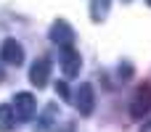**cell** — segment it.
<instances>
[{"label": "cell", "mask_w": 151, "mask_h": 132, "mask_svg": "<svg viewBox=\"0 0 151 132\" xmlns=\"http://www.w3.org/2000/svg\"><path fill=\"white\" fill-rule=\"evenodd\" d=\"M13 111H16V119H21V122L35 119V111H37L35 95L32 93H16L13 95Z\"/></svg>", "instance_id": "cell-1"}, {"label": "cell", "mask_w": 151, "mask_h": 132, "mask_svg": "<svg viewBox=\"0 0 151 132\" xmlns=\"http://www.w3.org/2000/svg\"><path fill=\"white\" fill-rule=\"evenodd\" d=\"M74 106H77V111H80L82 116H90V114H93V108H96V90H93L90 82H82V85L77 87Z\"/></svg>", "instance_id": "cell-2"}, {"label": "cell", "mask_w": 151, "mask_h": 132, "mask_svg": "<svg viewBox=\"0 0 151 132\" xmlns=\"http://www.w3.org/2000/svg\"><path fill=\"white\" fill-rule=\"evenodd\" d=\"M61 69H64V77H66V79L77 77L80 69H82V58H80V53H77L72 45L61 48Z\"/></svg>", "instance_id": "cell-3"}, {"label": "cell", "mask_w": 151, "mask_h": 132, "mask_svg": "<svg viewBox=\"0 0 151 132\" xmlns=\"http://www.w3.org/2000/svg\"><path fill=\"white\" fill-rule=\"evenodd\" d=\"M149 111H151V85H141L138 93H135V98H133V103H130V114L135 119H141Z\"/></svg>", "instance_id": "cell-4"}, {"label": "cell", "mask_w": 151, "mask_h": 132, "mask_svg": "<svg viewBox=\"0 0 151 132\" xmlns=\"http://www.w3.org/2000/svg\"><path fill=\"white\" fill-rule=\"evenodd\" d=\"M0 61H3V64H11V66H19V64L24 61V48H21L13 37L3 40V45H0Z\"/></svg>", "instance_id": "cell-5"}, {"label": "cell", "mask_w": 151, "mask_h": 132, "mask_svg": "<svg viewBox=\"0 0 151 132\" xmlns=\"http://www.w3.org/2000/svg\"><path fill=\"white\" fill-rule=\"evenodd\" d=\"M48 79H50V58H37L29 69V82L37 90H42L48 85Z\"/></svg>", "instance_id": "cell-6"}, {"label": "cell", "mask_w": 151, "mask_h": 132, "mask_svg": "<svg viewBox=\"0 0 151 132\" xmlns=\"http://www.w3.org/2000/svg\"><path fill=\"white\" fill-rule=\"evenodd\" d=\"M48 37H50V42H56V45H61V48H66V45H74V29L66 24V21H56L53 26H50V32H48Z\"/></svg>", "instance_id": "cell-7"}, {"label": "cell", "mask_w": 151, "mask_h": 132, "mask_svg": "<svg viewBox=\"0 0 151 132\" xmlns=\"http://www.w3.org/2000/svg\"><path fill=\"white\" fill-rule=\"evenodd\" d=\"M56 114H58L56 103H48V106L42 108V114L37 116V127H35V132H50L53 124H56Z\"/></svg>", "instance_id": "cell-8"}, {"label": "cell", "mask_w": 151, "mask_h": 132, "mask_svg": "<svg viewBox=\"0 0 151 132\" xmlns=\"http://www.w3.org/2000/svg\"><path fill=\"white\" fill-rule=\"evenodd\" d=\"M109 8H111V0H90V19L98 24L109 16Z\"/></svg>", "instance_id": "cell-9"}, {"label": "cell", "mask_w": 151, "mask_h": 132, "mask_svg": "<svg viewBox=\"0 0 151 132\" xmlns=\"http://www.w3.org/2000/svg\"><path fill=\"white\" fill-rule=\"evenodd\" d=\"M13 122H16V111L5 103H0V132H11L13 130Z\"/></svg>", "instance_id": "cell-10"}, {"label": "cell", "mask_w": 151, "mask_h": 132, "mask_svg": "<svg viewBox=\"0 0 151 132\" xmlns=\"http://www.w3.org/2000/svg\"><path fill=\"white\" fill-rule=\"evenodd\" d=\"M53 90H56V95H58L61 101H72V95H69V85H66V82H56Z\"/></svg>", "instance_id": "cell-11"}, {"label": "cell", "mask_w": 151, "mask_h": 132, "mask_svg": "<svg viewBox=\"0 0 151 132\" xmlns=\"http://www.w3.org/2000/svg\"><path fill=\"white\" fill-rule=\"evenodd\" d=\"M141 132H151V119L146 122V124H143V130H141Z\"/></svg>", "instance_id": "cell-12"}, {"label": "cell", "mask_w": 151, "mask_h": 132, "mask_svg": "<svg viewBox=\"0 0 151 132\" xmlns=\"http://www.w3.org/2000/svg\"><path fill=\"white\" fill-rule=\"evenodd\" d=\"M64 132H74V127H72V124H69V127H66V130H64Z\"/></svg>", "instance_id": "cell-13"}, {"label": "cell", "mask_w": 151, "mask_h": 132, "mask_svg": "<svg viewBox=\"0 0 151 132\" xmlns=\"http://www.w3.org/2000/svg\"><path fill=\"white\" fill-rule=\"evenodd\" d=\"M0 79H3V69H0Z\"/></svg>", "instance_id": "cell-14"}, {"label": "cell", "mask_w": 151, "mask_h": 132, "mask_svg": "<svg viewBox=\"0 0 151 132\" xmlns=\"http://www.w3.org/2000/svg\"><path fill=\"white\" fill-rule=\"evenodd\" d=\"M146 3H149V5H151V0H146Z\"/></svg>", "instance_id": "cell-15"}]
</instances>
